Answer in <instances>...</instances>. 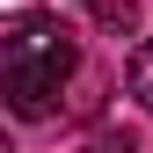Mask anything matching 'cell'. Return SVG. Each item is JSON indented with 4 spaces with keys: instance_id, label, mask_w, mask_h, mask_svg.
<instances>
[{
    "instance_id": "1",
    "label": "cell",
    "mask_w": 153,
    "mask_h": 153,
    "mask_svg": "<svg viewBox=\"0 0 153 153\" xmlns=\"http://www.w3.org/2000/svg\"><path fill=\"white\" fill-rule=\"evenodd\" d=\"M73 73H80V44H73V29L59 15L29 7L0 29V95H7L15 117H29V124L51 117Z\"/></svg>"
},
{
    "instance_id": "2",
    "label": "cell",
    "mask_w": 153,
    "mask_h": 153,
    "mask_svg": "<svg viewBox=\"0 0 153 153\" xmlns=\"http://www.w3.org/2000/svg\"><path fill=\"white\" fill-rule=\"evenodd\" d=\"M88 22L102 36H131L139 29V7H131V0H88Z\"/></svg>"
},
{
    "instance_id": "3",
    "label": "cell",
    "mask_w": 153,
    "mask_h": 153,
    "mask_svg": "<svg viewBox=\"0 0 153 153\" xmlns=\"http://www.w3.org/2000/svg\"><path fill=\"white\" fill-rule=\"evenodd\" d=\"M124 88L139 95V109H153V36L131 51V73H124Z\"/></svg>"
},
{
    "instance_id": "4",
    "label": "cell",
    "mask_w": 153,
    "mask_h": 153,
    "mask_svg": "<svg viewBox=\"0 0 153 153\" xmlns=\"http://www.w3.org/2000/svg\"><path fill=\"white\" fill-rule=\"evenodd\" d=\"M88 153H139V139H131V131H95Z\"/></svg>"
}]
</instances>
